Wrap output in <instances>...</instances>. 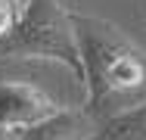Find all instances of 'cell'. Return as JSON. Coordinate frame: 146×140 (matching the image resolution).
I'll return each mask as SVG.
<instances>
[{"label":"cell","instance_id":"obj_2","mask_svg":"<svg viewBox=\"0 0 146 140\" xmlns=\"http://www.w3.org/2000/svg\"><path fill=\"white\" fill-rule=\"evenodd\" d=\"M0 59H56L84 81L72 22L59 0H16V19L0 37Z\"/></svg>","mask_w":146,"mask_h":140},{"label":"cell","instance_id":"obj_6","mask_svg":"<svg viewBox=\"0 0 146 140\" xmlns=\"http://www.w3.org/2000/svg\"><path fill=\"white\" fill-rule=\"evenodd\" d=\"M13 19H16V0H0V37L9 31Z\"/></svg>","mask_w":146,"mask_h":140},{"label":"cell","instance_id":"obj_1","mask_svg":"<svg viewBox=\"0 0 146 140\" xmlns=\"http://www.w3.org/2000/svg\"><path fill=\"white\" fill-rule=\"evenodd\" d=\"M68 22L84 65L81 84L87 87V100L81 109L100 121L106 118V106L115 93L146 84V59L112 22L100 16L68 13Z\"/></svg>","mask_w":146,"mask_h":140},{"label":"cell","instance_id":"obj_4","mask_svg":"<svg viewBox=\"0 0 146 140\" xmlns=\"http://www.w3.org/2000/svg\"><path fill=\"white\" fill-rule=\"evenodd\" d=\"M96 118L87 115L84 109H56L44 121H34L28 128L13 131L16 140H90L96 131Z\"/></svg>","mask_w":146,"mask_h":140},{"label":"cell","instance_id":"obj_5","mask_svg":"<svg viewBox=\"0 0 146 140\" xmlns=\"http://www.w3.org/2000/svg\"><path fill=\"white\" fill-rule=\"evenodd\" d=\"M90 140H146V103L100 118Z\"/></svg>","mask_w":146,"mask_h":140},{"label":"cell","instance_id":"obj_3","mask_svg":"<svg viewBox=\"0 0 146 140\" xmlns=\"http://www.w3.org/2000/svg\"><path fill=\"white\" fill-rule=\"evenodd\" d=\"M56 109H59L56 100L47 97L34 84H19V81L0 84V128H6V131H19L34 121H44Z\"/></svg>","mask_w":146,"mask_h":140},{"label":"cell","instance_id":"obj_7","mask_svg":"<svg viewBox=\"0 0 146 140\" xmlns=\"http://www.w3.org/2000/svg\"><path fill=\"white\" fill-rule=\"evenodd\" d=\"M0 140H16V137H13V131H6V128H0Z\"/></svg>","mask_w":146,"mask_h":140}]
</instances>
